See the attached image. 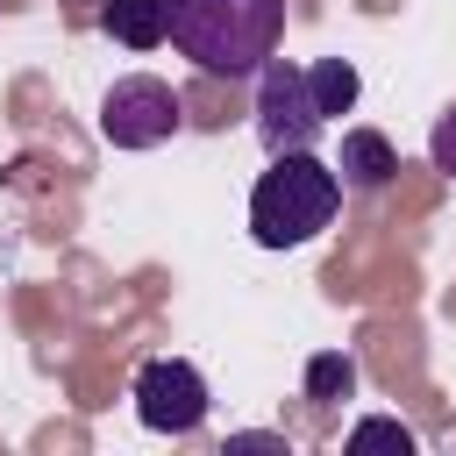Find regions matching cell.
I'll list each match as a JSON object with an SVG mask.
<instances>
[{
	"label": "cell",
	"mask_w": 456,
	"mask_h": 456,
	"mask_svg": "<svg viewBox=\"0 0 456 456\" xmlns=\"http://www.w3.org/2000/svg\"><path fill=\"white\" fill-rule=\"evenodd\" d=\"M306 93H314V114H321V121H335V114H349V107H356L363 78H356V64H349V57H321V64H306Z\"/></svg>",
	"instance_id": "obj_8"
},
{
	"label": "cell",
	"mask_w": 456,
	"mask_h": 456,
	"mask_svg": "<svg viewBox=\"0 0 456 456\" xmlns=\"http://www.w3.org/2000/svg\"><path fill=\"white\" fill-rule=\"evenodd\" d=\"M349 392H356V363H349L342 349H321V356L306 363V399L335 406V399H349Z\"/></svg>",
	"instance_id": "obj_9"
},
{
	"label": "cell",
	"mask_w": 456,
	"mask_h": 456,
	"mask_svg": "<svg viewBox=\"0 0 456 456\" xmlns=\"http://www.w3.org/2000/svg\"><path fill=\"white\" fill-rule=\"evenodd\" d=\"M335 207H342L335 164H321L314 150H278L271 171L249 185V235L264 249H299L335 221Z\"/></svg>",
	"instance_id": "obj_2"
},
{
	"label": "cell",
	"mask_w": 456,
	"mask_h": 456,
	"mask_svg": "<svg viewBox=\"0 0 456 456\" xmlns=\"http://www.w3.org/2000/svg\"><path fill=\"white\" fill-rule=\"evenodd\" d=\"M321 128H328V121L314 114L306 71L285 64V57H271L264 78H256V135H264V150H271V157H278V150H314Z\"/></svg>",
	"instance_id": "obj_5"
},
{
	"label": "cell",
	"mask_w": 456,
	"mask_h": 456,
	"mask_svg": "<svg viewBox=\"0 0 456 456\" xmlns=\"http://www.w3.org/2000/svg\"><path fill=\"white\" fill-rule=\"evenodd\" d=\"M392 171H399V150L378 128H349L342 135V157H335L342 192H378V185H392Z\"/></svg>",
	"instance_id": "obj_6"
},
{
	"label": "cell",
	"mask_w": 456,
	"mask_h": 456,
	"mask_svg": "<svg viewBox=\"0 0 456 456\" xmlns=\"http://www.w3.org/2000/svg\"><path fill=\"white\" fill-rule=\"evenodd\" d=\"M135 420L150 435H192L207 420V378L185 356H150L135 370Z\"/></svg>",
	"instance_id": "obj_4"
},
{
	"label": "cell",
	"mask_w": 456,
	"mask_h": 456,
	"mask_svg": "<svg viewBox=\"0 0 456 456\" xmlns=\"http://www.w3.org/2000/svg\"><path fill=\"white\" fill-rule=\"evenodd\" d=\"M100 28L121 50H157L164 43V0H107L100 7Z\"/></svg>",
	"instance_id": "obj_7"
},
{
	"label": "cell",
	"mask_w": 456,
	"mask_h": 456,
	"mask_svg": "<svg viewBox=\"0 0 456 456\" xmlns=\"http://www.w3.org/2000/svg\"><path fill=\"white\" fill-rule=\"evenodd\" d=\"M349 449H413V428H399V420H356L349 428Z\"/></svg>",
	"instance_id": "obj_10"
},
{
	"label": "cell",
	"mask_w": 456,
	"mask_h": 456,
	"mask_svg": "<svg viewBox=\"0 0 456 456\" xmlns=\"http://www.w3.org/2000/svg\"><path fill=\"white\" fill-rule=\"evenodd\" d=\"M178 121H185V100H178L164 78H150V71L114 78L107 100H100V135H107L114 150H157V142L178 135Z\"/></svg>",
	"instance_id": "obj_3"
},
{
	"label": "cell",
	"mask_w": 456,
	"mask_h": 456,
	"mask_svg": "<svg viewBox=\"0 0 456 456\" xmlns=\"http://www.w3.org/2000/svg\"><path fill=\"white\" fill-rule=\"evenodd\" d=\"M164 36L207 78H249L278 57L285 0H164Z\"/></svg>",
	"instance_id": "obj_1"
},
{
	"label": "cell",
	"mask_w": 456,
	"mask_h": 456,
	"mask_svg": "<svg viewBox=\"0 0 456 456\" xmlns=\"http://www.w3.org/2000/svg\"><path fill=\"white\" fill-rule=\"evenodd\" d=\"M428 164H435L442 178H456V107L435 121V135H428Z\"/></svg>",
	"instance_id": "obj_11"
}]
</instances>
